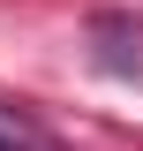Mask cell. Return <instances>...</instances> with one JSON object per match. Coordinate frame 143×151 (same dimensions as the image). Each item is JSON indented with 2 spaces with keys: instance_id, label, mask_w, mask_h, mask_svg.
I'll return each instance as SVG.
<instances>
[{
  "instance_id": "6da1fadb",
  "label": "cell",
  "mask_w": 143,
  "mask_h": 151,
  "mask_svg": "<svg viewBox=\"0 0 143 151\" xmlns=\"http://www.w3.org/2000/svg\"><path fill=\"white\" fill-rule=\"evenodd\" d=\"M0 151H53V136L38 129L23 106H0Z\"/></svg>"
}]
</instances>
